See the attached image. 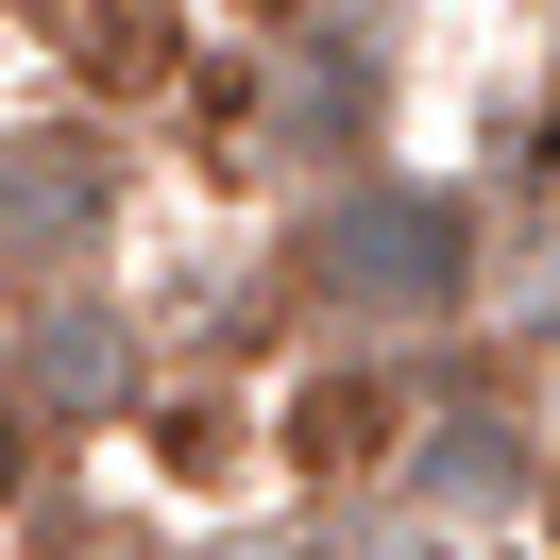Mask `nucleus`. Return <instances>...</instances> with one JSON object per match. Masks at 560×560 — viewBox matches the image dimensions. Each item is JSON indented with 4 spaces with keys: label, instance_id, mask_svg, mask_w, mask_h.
I'll list each match as a JSON object with an SVG mask.
<instances>
[{
    "label": "nucleus",
    "instance_id": "nucleus-1",
    "mask_svg": "<svg viewBox=\"0 0 560 560\" xmlns=\"http://www.w3.org/2000/svg\"><path fill=\"white\" fill-rule=\"evenodd\" d=\"M306 289L340 323H458L476 306V221H458L424 171H357L340 205L306 221Z\"/></svg>",
    "mask_w": 560,
    "mask_h": 560
},
{
    "label": "nucleus",
    "instance_id": "nucleus-2",
    "mask_svg": "<svg viewBox=\"0 0 560 560\" xmlns=\"http://www.w3.org/2000/svg\"><path fill=\"white\" fill-rule=\"evenodd\" d=\"M119 221V153L103 137H0V255L18 272H69Z\"/></svg>",
    "mask_w": 560,
    "mask_h": 560
},
{
    "label": "nucleus",
    "instance_id": "nucleus-3",
    "mask_svg": "<svg viewBox=\"0 0 560 560\" xmlns=\"http://www.w3.org/2000/svg\"><path fill=\"white\" fill-rule=\"evenodd\" d=\"M35 408H119L137 390V323H103V306H35Z\"/></svg>",
    "mask_w": 560,
    "mask_h": 560
},
{
    "label": "nucleus",
    "instance_id": "nucleus-4",
    "mask_svg": "<svg viewBox=\"0 0 560 560\" xmlns=\"http://www.w3.org/2000/svg\"><path fill=\"white\" fill-rule=\"evenodd\" d=\"M408 476H424V510H510V492H526V442H510L492 408H442Z\"/></svg>",
    "mask_w": 560,
    "mask_h": 560
},
{
    "label": "nucleus",
    "instance_id": "nucleus-5",
    "mask_svg": "<svg viewBox=\"0 0 560 560\" xmlns=\"http://www.w3.org/2000/svg\"><path fill=\"white\" fill-rule=\"evenodd\" d=\"M306 458H374V374H340V390H306Z\"/></svg>",
    "mask_w": 560,
    "mask_h": 560
},
{
    "label": "nucleus",
    "instance_id": "nucleus-6",
    "mask_svg": "<svg viewBox=\"0 0 560 560\" xmlns=\"http://www.w3.org/2000/svg\"><path fill=\"white\" fill-rule=\"evenodd\" d=\"M35 492V390H0V510Z\"/></svg>",
    "mask_w": 560,
    "mask_h": 560
},
{
    "label": "nucleus",
    "instance_id": "nucleus-7",
    "mask_svg": "<svg viewBox=\"0 0 560 560\" xmlns=\"http://www.w3.org/2000/svg\"><path fill=\"white\" fill-rule=\"evenodd\" d=\"M221 560H323V544H289V526H272V544H221Z\"/></svg>",
    "mask_w": 560,
    "mask_h": 560
}]
</instances>
